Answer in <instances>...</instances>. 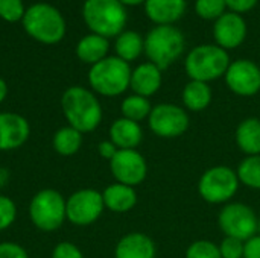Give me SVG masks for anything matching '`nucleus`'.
Wrapping results in <instances>:
<instances>
[{"mask_svg": "<svg viewBox=\"0 0 260 258\" xmlns=\"http://www.w3.org/2000/svg\"><path fill=\"white\" fill-rule=\"evenodd\" d=\"M61 109L69 123L81 134L94 131L102 122V106L93 91L75 85L61 96Z\"/></svg>", "mask_w": 260, "mask_h": 258, "instance_id": "1", "label": "nucleus"}, {"mask_svg": "<svg viewBox=\"0 0 260 258\" xmlns=\"http://www.w3.org/2000/svg\"><path fill=\"white\" fill-rule=\"evenodd\" d=\"M82 17L88 29L104 38L120 35L128 20L126 9L119 0H85Z\"/></svg>", "mask_w": 260, "mask_h": 258, "instance_id": "2", "label": "nucleus"}, {"mask_svg": "<svg viewBox=\"0 0 260 258\" xmlns=\"http://www.w3.org/2000/svg\"><path fill=\"white\" fill-rule=\"evenodd\" d=\"M21 21L27 35L43 44H56L66 35L64 17L55 6L47 3L29 6Z\"/></svg>", "mask_w": 260, "mask_h": 258, "instance_id": "3", "label": "nucleus"}, {"mask_svg": "<svg viewBox=\"0 0 260 258\" xmlns=\"http://www.w3.org/2000/svg\"><path fill=\"white\" fill-rule=\"evenodd\" d=\"M186 40L183 32L175 26H155L145 36V49L149 62L161 71L174 64L184 52Z\"/></svg>", "mask_w": 260, "mask_h": 258, "instance_id": "4", "label": "nucleus"}, {"mask_svg": "<svg viewBox=\"0 0 260 258\" xmlns=\"http://www.w3.org/2000/svg\"><path fill=\"white\" fill-rule=\"evenodd\" d=\"M129 64L119 56H107L91 65L88 71V84L93 91L101 96L114 97L126 91L131 81Z\"/></svg>", "mask_w": 260, "mask_h": 258, "instance_id": "5", "label": "nucleus"}, {"mask_svg": "<svg viewBox=\"0 0 260 258\" xmlns=\"http://www.w3.org/2000/svg\"><path fill=\"white\" fill-rule=\"evenodd\" d=\"M230 65L227 50L216 44H201L193 47L186 56V73L192 81L210 82L225 75Z\"/></svg>", "mask_w": 260, "mask_h": 258, "instance_id": "6", "label": "nucleus"}, {"mask_svg": "<svg viewBox=\"0 0 260 258\" xmlns=\"http://www.w3.org/2000/svg\"><path fill=\"white\" fill-rule=\"evenodd\" d=\"M29 219L35 228L53 233L67 220L66 199L55 189H43L34 195L29 204Z\"/></svg>", "mask_w": 260, "mask_h": 258, "instance_id": "7", "label": "nucleus"}, {"mask_svg": "<svg viewBox=\"0 0 260 258\" xmlns=\"http://www.w3.org/2000/svg\"><path fill=\"white\" fill-rule=\"evenodd\" d=\"M239 187L238 173L225 166H216L204 172L198 190L203 199L210 204H222L235 196Z\"/></svg>", "mask_w": 260, "mask_h": 258, "instance_id": "8", "label": "nucleus"}, {"mask_svg": "<svg viewBox=\"0 0 260 258\" xmlns=\"http://www.w3.org/2000/svg\"><path fill=\"white\" fill-rule=\"evenodd\" d=\"M104 198L94 189H82L66 199L67 220L76 227H88L94 224L104 211Z\"/></svg>", "mask_w": 260, "mask_h": 258, "instance_id": "9", "label": "nucleus"}, {"mask_svg": "<svg viewBox=\"0 0 260 258\" xmlns=\"http://www.w3.org/2000/svg\"><path fill=\"white\" fill-rule=\"evenodd\" d=\"M219 227L227 237L242 242L250 240L259 231V219L245 204H230L219 213Z\"/></svg>", "mask_w": 260, "mask_h": 258, "instance_id": "10", "label": "nucleus"}, {"mask_svg": "<svg viewBox=\"0 0 260 258\" xmlns=\"http://www.w3.org/2000/svg\"><path fill=\"white\" fill-rule=\"evenodd\" d=\"M148 119L151 131L163 138L180 137L189 128L187 113L172 103H160L154 106Z\"/></svg>", "mask_w": 260, "mask_h": 258, "instance_id": "11", "label": "nucleus"}, {"mask_svg": "<svg viewBox=\"0 0 260 258\" xmlns=\"http://www.w3.org/2000/svg\"><path fill=\"white\" fill-rule=\"evenodd\" d=\"M110 169L119 184L129 187L139 186L146 178L148 172L143 155L136 149H119L110 161Z\"/></svg>", "mask_w": 260, "mask_h": 258, "instance_id": "12", "label": "nucleus"}, {"mask_svg": "<svg viewBox=\"0 0 260 258\" xmlns=\"http://www.w3.org/2000/svg\"><path fill=\"white\" fill-rule=\"evenodd\" d=\"M224 76L229 88L239 96H254L260 91V68L250 59L230 62Z\"/></svg>", "mask_w": 260, "mask_h": 258, "instance_id": "13", "label": "nucleus"}, {"mask_svg": "<svg viewBox=\"0 0 260 258\" xmlns=\"http://www.w3.org/2000/svg\"><path fill=\"white\" fill-rule=\"evenodd\" d=\"M247 21L241 14L227 11L213 24V36L216 46L222 47L224 50L239 47L247 38Z\"/></svg>", "mask_w": 260, "mask_h": 258, "instance_id": "14", "label": "nucleus"}, {"mask_svg": "<svg viewBox=\"0 0 260 258\" xmlns=\"http://www.w3.org/2000/svg\"><path fill=\"white\" fill-rule=\"evenodd\" d=\"M30 135L29 122L17 113H0V152L20 149Z\"/></svg>", "mask_w": 260, "mask_h": 258, "instance_id": "15", "label": "nucleus"}, {"mask_svg": "<svg viewBox=\"0 0 260 258\" xmlns=\"http://www.w3.org/2000/svg\"><path fill=\"white\" fill-rule=\"evenodd\" d=\"M186 0H146L145 14L155 26H174L186 12Z\"/></svg>", "mask_w": 260, "mask_h": 258, "instance_id": "16", "label": "nucleus"}, {"mask_svg": "<svg viewBox=\"0 0 260 258\" xmlns=\"http://www.w3.org/2000/svg\"><path fill=\"white\" fill-rule=\"evenodd\" d=\"M129 87L134 94L149 97L161 87V70L152 62H143L131 71Z\"/></svg>", "mask_w": 260, "mask_h": 258, "instance_id": "17", "label": "nucleus"}, {"mask_svg": "<svg viewBox=\"0 0 260 258\" xmlns=\"http://www.w3.org/2000/svg\"><path fill=\"white\" fill-rule=\"evenodd\" d=\"M116 258H155V245L143 233L123 236L114 251Z\"/></svg>", "mask_w": 260, "mask_h": 258, "instance_id": "18", "label": "nucleus"}, {"mask_svg": "<svg viewBox=\"0 0 260 258\" xmlns=\"http://www.w3.org/2000/svg\"><path fill=\"white\" fill-rule=\"evenodd\" d=\"M142 128L137 122L120 117L110 126V140L117 149H134L142 141Z\"/></svg>", "mask_w": 260, "mask_h": 258, "instance_id": "19", "label": "nucleus"}, {"mask_svg": "<svg viewBox=\"0 0 260 258\" xmlns=\"http://www.w3.org/2000/svg\"><path fill=\"white\" fill-rule=\"evenodd\" d=\"M104 205L113 213H126L134 208L137 204V195L133 187L125 184H111L108 186L104 193Z\"/></svg>", "mask_w": 260, "mask_h": 258, "instance_id": "20", "label": "nucleus"}, {"mask_svg": "<svg viewBox=\"0 0 260 258\" xmlns=\"http://www.w3.org/2000/svg\"><path fill=\"white\" fill-rule=\"evenodd\" d=\"M108 49H110L108 38H104L96 33H90L79 40L76 46V55L82 62L94 65L96 62L107 58Z\"/></svg>", "mask_w": 260, "mask_h": 258, "instance_id": "21", "label": "nucleus"}, {"mask_svg": "<svg viewBox=\"0 0 260 258\" xmlns=\"http://www.w3.org/2000/svg\"><path fill=\"white\" fill-rule=\"evenodd\" d=\"M236 141L241 151L251 155H260V120L245 119L236 129Z\"/></svg>", "mask_w": 260, "mask_h": 258, "instance_id": "22", "label": "nucleus"}, {"mask_svg": "<svg viewBox=\"0 0 260 258\" xmlns=\"http://www.w3.org/2000/svg\"><path fill=\"white\" fill-rule=\"evenodd\" d=\"M212 102V90L207 82L190 81L183 90V103L190 111H203Z\"/></svg>", "mask_w": 260, "mask_h": 258, "instance_id": "23", "label": "nucleus"}, {"mask_svg": "<svg viewBox=\"0 0 260 258\" xmlns=\"http://www.w3.org/2000/svg\"><path fill=\"white\" fill-rule=\"evenodd\" d=\"M114 49L120 59L131 62V61L137 59L140 56V53L143 52L145 40L142 38L140 33H137L134 30H123L120 35H117Z\"/></svg>", "mask_w": 260, "mask_h": 258, "instance_id": "24", "label": "nucleus"}, {"mask_svg": "<svg viewBox=\"0 0 260 258\" xmlns=\"http://www.w3.org/2000/svg\"><path fill=\"white\" fill-rule=\"evenodd\" d=\"M82 135L79 131H76L72 126L59 128L52 138V146L56 154L62 157H72L78 154V151L82 146Z\"/></svg>", "mask_w": 260, "mask_h": 258, "instance_id": "25", "label": "nucleus"}, {"mask_svg": "<svg viewBox=\"0 0 260 258\" xmlns=\"http://www.w3.org/2000/svg\"><path fill=\"white\" fill-rule=\"evenodd\" d=\"M151 103L148 100V97L139 96V94H133L123 99L122 105H120V111L122 116L125 119H129L133 122H140L146 117H149L151 114Z\"/></svg>", "mask_w": 260, "mask_h": 258, "instance_id": "26", "label": "nucleus"}, {"mask_svg": "<svg viewBox=\"0 0 260 258\" xmlns=\"http://www.w3.org/2000/svg\"><path fill=\"white\" fill-rule=\"evenodd\" d=\"M238 178L242 184L260 190V155L245 158L238 169Z\"/></svg>", "mask_w": 260, "mask_h": 258, "instance_id": "27", "label": "nucleus"}, {"mask_svg": "<svg viewBox=\"0 0 260 258\" xmlns=\"http://www.w3.org/2000/svg\"><path fill=\"white\" fill-rule=\"evenodd\" d=\"M195 12L198 17L207 21L218 20L224 12H227L225 0H195Z\"/></svg>", "mask_w": 260, "mask_h": 258, "instance_id": "28", "label": "nucleus"}, {"mask_svg": "<svg viewBox=\"0 0 260 258\" xmlns=\"http://www.w3.org/2000/svg\"><path fill=\"white\" fill-rule=\"evenodd\" d=\"M186 258H222L219 246L209 240H198L192 243L186 252Z\"/></svg>", "mask_w": 260, "mask_h": 258, "instance_id": "29", "label": "nucleus"}, {"mask_svg": "<svg viewBox=\"0 0 260 258\" xmlns=\"http://www.w3.org/2000/svg\"><path fill=\"white\" fill-rule=\"evenodd\" d=\"M24 5L23 0H0V17L5 21L15 23L23 20L24 17Z\"/></svg>", "mask_w": 260, "mask_h": 258, "instance_id": "30", "label": "nucleus"}, {"mask_svg": "<svg viewBox=\"0 0 260 258\" xmlns=\"http://www.w3.org/2000/svg\"><path fill=\"white\" fill-rule=\"evenodd\" d=\"M17 219V205L15 202L8 198L0 195V231L8 230Z\"/></svg>", "mask_w": 260, "mask_h": 258, "instance_id": "31", "label": "nucleus"}, {"mask_svg": "<svg viewBox=\"0 0 260 258\" xmlns=\"http://www.w3.org/2000/svg\"><path fill=\"white\" fill-rule=\"evenodd\" d=\"M244 248L245 242L235 239V237H225L221 242L219 251L222 258H244Z\"/></svg>", "mask_w": 260, "mask_h": 258, "instance_id": "32", "label": "nucleus"}, {"mask_svg": "<svg viewBox=\"0 0 260 258\" xmlns=\"http://www.w3.org/2000/svg\"><path fill=\"white\" fill-rule=\"evenodd\" d=\"M52 258H84V254L75 243L59 242L52 251Z\"/></svg>", "mask_w": 260, "mask_h": 258, "instance_id": "33", "label": "nucleus"}, {"mask_svg": "<svg viewBox=\"0 0 260 258\" xmlns=\"http://www.w3.org/2000/svg\"><path fill=\"white\" fill-rule=\"evenodd\" d=\"M0 258H29L26 249L15 242L0 243Z\"/></svg>", "mask_w": 260, "mask_h": 258, "instance_id": "34", "label": "nucleus"}, {"mask_svg": "<svg viewBox=\"0 0 260 258\" xmlns=\"http://www.w3.org/2000/svg\"><path fill=\"white\" fill-rule=\"evenodd\" d=\"M257 2L259 0H225V5H227L229 11L242 15V14L251 11L257 5Z\"/></svg>", "mask_w": 260, "mask_h": 258, "instance_id": "35", "label": "nucleus"}, {"mask_svg": "<svg viewBox=\"0 0 260 258\" xmlns=\"http://www.w3.org/2000/svg\"><path fill=\"white\" fill-rule=\"evenodd\" d=\"M244 258H260V236H254L245 242Z\"/></svg>", "mask_w": 260, "mask_h": 258, "instance_id": "36", "label": "nucleus"}, {"mask_svg": "<svg viewBox=\"0 0 260 258\" xmlns=\"http://www.w3.org/2000/svg\"><path fill=\"white\" fill-rule=\"evenodd\" d=\"M117 146L111 141V140H105V141H101L99 143V146H98V152H99V155L102 157V158H105V160H108V161H111L113 160V157L117 154Z\"/></svg>", "mask_w": 260, "mask_h": 258, "instance_id": "37", "label": "nucleus"}, {"mask_svg": "<svg viewBox=\"0 0 260 258\" xmlns=\"http://www.w3.org/2000/svg\"><path fill=\"white\" fill-rule=\"evenodd\" d=\"M9 181V172L5 167H0V189L5 187Z\"/></svg>", "mask_w": 260, "mask_h": 258, "instance_id": "38", "label": "nucleus"}, {"mask_svg": "<svg viewBox=\"0 0 260 258\" xmlns=\"http://www.w3.org/2000/svg\"><path fill=\"white\" fill-rule=\"evenodd\" d=\"M6 96H8V85H6V82L0 78V103L6 99Z\"/></svg>", "mask_w": 260, "mask_h": 258, "instance_id": "39", "label": "nucleus"}, {"mask_svg": "<svg viewBox=\"0 0 260 258\" xmlns=\"http://www.w3.org/2000/svg\"><path fill=\"white\" fill-rule=\"evenodd\" d=\"M123 6H137V5H145L146 0H119Z\"/></svg>", "mask_w": 260, "mask_h": 258, "instance_id": "40", "label": "nucleus"}, {"mask_svg": "<svg viewBox=\"0 0 260 258\" xmlns=\"http://www.w3.org/2000/svg\"><path fill=\"white\" fill-rule=\"evenodd\" d=\"M259 231H260V219H259Z\"/></svg>", "mask_w": 260, "mask_h": 258, "instance_id": "41", "label": "nucleus"}]
</instances>
